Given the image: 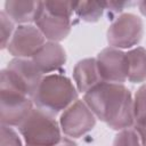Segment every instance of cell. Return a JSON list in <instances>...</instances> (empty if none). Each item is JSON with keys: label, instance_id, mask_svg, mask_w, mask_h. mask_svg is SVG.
<instances>
[{"label": "cell", "instance_id": "cell-1", "mask_svg": "<svg viewBox=\"0 0 146 146\" xmlns=\"http://www.w3.org/2000/svg\"><path fill=\"white\" fill-rule=\"evenodd\" d=\"M83 100L95 116L113 130L135 125L133 99L122 83L100 81L84 94Z\"/></svg>", "mask_w": 146, "mask_h": 146}, {"label": "cell", "instance_id": "cell-2", "mask_svg": "<svg viewBox=\"0 0 146 146\" xmlns=\"http://www.w3.org/2000/svg\"><path fill=\"white\" fill-rule=\"evenodd\" d=\"M32 100L38 108L56 115L78 100V91L68 78L49 74L42 78Z\"/></svg>", "mask_w": 146, "mask_h": 146}, {"label": "cell", "instance_id": "cell-3", "mask_svg": "<svg viewBox=\"0 0 146 146\" xmlns=\"http://www.w3.org/2000/svg\"><path fill=\"white\" fill-rule=\"evenodd\" d=\"M59 128L52 114L38 107L18 125L25 146H55L62 138Z\"/></svg>", "mask_w": 146, "mask_h": 146}, {"label": "cell", "instance_id": "cell-4", "mask_svg": "<svg viewBox=\"0 0 146 146\" xmlns=\"http://www.w3.org/2000/svg\"><path fill=\"white\" fill-rule=\"evenodd\" d=\"M1 78L16 90L32 99L43 76L32 60L27 58H15L1 71Z\"/></svg>", "mask_w": 146, "mask_h": 146}, {"label": "cell", "instance_id": "cell-5", "mask_svg": "<svg viewBox=\"0 0 146 146\" xmlns=\"http://www.w3.org/2000/svg\"><path fill=\"white\" fill-rule=\"evenodd\" d=\"M1 124L18 127L32 111L33 100L0 78Z\"/></svg>", "mask_w": 146, "mask_h": 146}, {"label": "cell", "instance_id": "cell-6", "mask_svg": "<svg viewBox=\"0 0 146 146\" xmlns=\"http://www.w3.org/2000/svg\"><path fill=\"white\" fill-rule=\"evenodd\" d=\"M143 36L141 19L130 13L120 15L107 30V42L116 49H127L139 43Z\"/></svg>", "mask_w": 146, "mask_h": 146}, {"label": "cell", "instance_id": "cell-7", "mask_svg": "<svg viewBox=\"0 0 146 146\" xmlns=\"http://www.w3.org/2000/svg\"><path fill=\"white\" fill-rule=\"evenodd\" d=\"M96 124V116L84 103L75 100L60 115L59 125L62 131L72 138H79L89 132Z\"/></svg>", "mask_w": 146, "mask_h": 146}, {"label": "cell", "instance_id": "cell-8", "mask_svg": "<svg viewBox=\"0 0 146 146\" xmlns=\"http://www.w3.org/2000/svg\"><path fill=\"white\" fill-rule=\"evenodd\" d=\"M97 68L102 81L123 83L128 79V62L125 52L108 47L103 49L97 58Z\"/></svg>", "mask_w": 146, "mask_h": 146}, {"label": "cell", "instance_id": "cell-9", "mask_svg": "<svg viewBox=\"0 0 146 146\" xmlns=\"http://www.w3.org/2000/svg\"><path fill=\"white\" fill-rule=\"evenodd\" d=\"M44 39L46 38L36 26L30 24L19 25L15 30L7 46V50L17 58L32 57L46 43Z\"/></svg>", "mask_w": 146, "mask_h": 146}, {"label": "cell", "instance_id": "cell-10", "mask_svg": "<svg viewBox=\"0 0 146 146\" xmlns=\"http://www.w3.org/2000/svg\"><path fill=\"white\" fill-rule=\"evenodd\" d=\"M34 23L43 36L52 42L64 40L71 31V18L49 13L43 7L42 1H38Z\"/></svg>", "mask_w": 146, "mask_h": 146}, {"label": "cell", "instance_id": "cell-11", "mask_svg": "<svg viewBox=\"0 0 146 146\" xmlns=\"http://www.w3.org/2000/svg\"><path fill=\"white\" fill-rule=\"evenodd\" d=\"M33 64L43 73H50L60 68L66 62V54L64 48L58 42H46L33 56Z\"/></svg>", "mask_w": 146, "mask_h": 146}, {"label": "cell", "instance_id": "cell-12", "mask_svg": "<svg viewBox=\"0 0 146 146\" xmlns=\"http://www.w3.org/2000/svg\"><path fill=\"white\" fill-rule=\"evenodd\" d=\"M73 78L78 91L84 94L99 83L102 79L98 73L96 58H86L78 62L73 70Z\"/></svg>", "mask_w": 146, "mask_h": 146}, {"label": "cell", "instance_id": "cell-13", "mask_svg": "<svg viewBox=\"0 0 146 146\" xmlns=\"http://www.w3.org/2000/svg\"><path fill=\"white\" fill-rule=\"evenodd\" d=\"M38 8V1H17L7 0L5 2V14L15 23L26 25L34 22L35 13Z\"/></svg>", "mask_w": 146, "mask_h": 146}, {"label": "cell", "instance_id": "cell-14", "mask_svg": "<svg viewBox=\"0 0 146 146\" xmlns=\"http://www.w3.org/2000/svg\"><path fill=\"white\" fill-rule=\"evenodd\" d=\"M128 80L132 83H140L146 80V49L137 47L127 54Z\"/></svg>", "mask_w": 146, "mask_h": 146}, {"label": "cell", "instance_id": "cell-15", "mask_svg": "<svg viewBox=\"0 0 146 146\" xmlns=\"http://www.w3.org/2000/svg\"><path fill=\"white\" fill-rule=\"evenodd\" d=\"M105 11V1H74V13L86 22H97Z\"/></svg>", "mask_w": 146, "mask_h": 146}, {"label": "cell", "instance_id": "cell-16", "mask_svg": "<svg viewBox=\"0 0 146 146\" xmlns=\"http://www.w3.org/2000/svg\"><path fill=\"white\" fill-rule=\"evenodd\" d=\"M133 117L135 127H146V84H143L135 95Z\"/></svg>", "mask_w": 146, "mask_h": 146}, {"label": "cell", "instance_id": "cell-17", "mask_svg": "<svg viewBox=\"0 0 146 146\" xmlns=\"http://www.w3.org/2000/svg\"><path fill=\"white\" fill-rule=\"evenodd\" d=\"M113 146H141V143L138 132L131 127L120 130L114 138Z\"/></svg>", "mask_w": 146, "mask_h": 146}, {"label": "cell", "instance_id": "cell-18", "mask_svg": "<svg viewBox=\"0 0 146 146\" xmlns=\"http://www.w3.org/2000/svg\"><path fill=\"white\" fill-rule=\"evenodd\" d=\"M43 7L51 14L71 18L74 11V1H42Z\"/></svg>", "mask_w": 146, "mask_h": 146}, {"label": "cell", "instance_id": "cell-19", "mask_svg": "<svg viewBox=\"0 0 146 146\" xmlns=\"http://www.w3.org/2000/svg\"><path fill=\"white\" fill-rule=\"evenodd\" d=\"M14 22L5 14L0 13V34H1V48H6L14 34Z\"/></svg>", "mask_w": 146, "mask_h": 146}, {"label": "cell", "instance_id": "cell-20", "mask_svg": "<svg viewBox=\"0 0 146 146\" xmlns=\"http://www.w3.org/2000/svg\"><path fill=\"white\" fill-rule=\"evenodd\" d=\"M0 146H23L18 135L9 125H1V144Z\"/></svg>", "mask_w": 146, "mask_h": 146}, {"label": "cell", "instance_id": "cell-21", "mask_svg": "<svg viewBox=\"0 0 146 146\" xmlns=\"http://www.w3.org/2000/svg\"><path fill=\"white\" fill-rule=\"evenodd\" d=\"M132 2L128 1H105V10L112 11V13H120L122 9H124L125 6H130Z\"/></svg>", "mask_w": 146, "mask_h": 146}, {"label": "cell", "instance_id": "cell-22", "mask_svg": "<svg viewBox=\"0 0 146 146\" xmlns=\"http://www.w3.org/2000/svg\"><path fill=\"white\" fill-rule=\"evenodd\" d=\"M135 129L139 135L141 146H146V127H135Z\"/></svg>", "mask_w": 146, "mask_h": 146}, {"label": "cell", "instance_id": "cell-23", "mask_svg": "<svg viewBox=\"0 0 146 146\" xmlns=\"http://www.w3.org/2000/svg\"><path fill=\"white\" fill-rule=\"evenodd\" d=\"M55 146H78L75 141H73L72 139L67 138V137H62L60 140L55 145Z\"/></svg>", "mask_w": 146, "mask_h": 146}, {"label": "cell", "instance_id": "cell-24", "mask_svg": "<svg viewBox=\"0 0 146 146\" xmlns=\"http://www.w3.org/2000/svg\"><path fill=\"white\" fill-rule=\"evenodd\" d=\"M138 7H139L140 13H141L144 16H146V1H140V2H138Z\"/></svg>", "mask_w": 146, "mask_h": 146}]
</instances>
